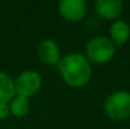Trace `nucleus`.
I'll return each instance as SVG.
<instances>
[{"mask_svg": "<svg viewBox=\"0 0 130 129\" xmlns=\"http://www.w3.org/2000/svg\"><path fill=\"white\" fill-rule=\"evenodd\" d=\"M104 111L112 120H126L130 118V91L118 90L104 100Z\"/></svg>", "mask_w": 130, "mask_h": 129, "instance_id": "obj_3", "label": "nucleus"}, {"mask_svg": "<svg viewBox=\"0 0 130 129\" xmlns=\"http://www.w3.org/2000/svg\"><path fill=\"white\" fill-rule=\"evenodd\" d=\"M93 8L99 17L114 22L123 13L124 4L121 0H96Z\"/></svg>", "mask_w": 130, "mask_h": 129, "instance_id": "obj_7", "label": "nucleus"}, {"mask_svg": "<svg viewBox=\"0 0 130 129\" xmlns=\"http://www.w3.org/2000/svg\"><path fill=\"white\" fill-rule=\"evenodd\" d=\"M57 70L63 81L71 87H82L87 85L92 76V65L85 54L70 52L61 57Z\"/></svg>", "mask_w": 130, "mask_h": 129, "instance_id": "obj_1", "label": "nucleus"}, {"mask_svg": "<svg viewBox=\"0 0 130 129\" xmlns=\"http://www.w3.org/2000/svg\"><path fill=\"white\" fill-rule=\"evenodd\" d=\"M110 39L115 46H123L129 41L130 38V25L126 20L116 19L111 23L110 29Z\"/></svg>", "mask_w": 130, "mask_h": 129, "instance_id": "obj_8", "label": "nucleus"}, {"mask_svg": "<svg viewBox=\"0 0 130 129\" xmlns=\"http://www.w3.org/2000/svg\"><path fill=\"white\" fill-rule=\"evenodd\" d=\"M87 3L85 0H61L58 3V11L67 22L77 23L87 15Z\"/></svg>", "mask_w": 130, "mask_h": 129, "instance_id": "obj_5", "label": "nucleus"}, {"mask_svg": "<svg viewBox=\"0 0 130 129\" xmlns=\"http://www.w3.org/2000/svg\"><path fill=\"white\" fill-rule=\"evenodd\" d=\"M116 46L107 36H95L85 47V56L91 63L104 65L111 61L115 56Z\"/></svg>", "mask_w": 130, "mask_h": 129, "instance_id": "obj_2", "label": "nucleus"}, {"mask_svg": "<svg viewBox=\"0 0 130 129\" xmlns=\"http://www.w3.org/2000/svg\"><path fill=\"white\" fill-rule=\"evenodd\" d=\"M10 115V108H9V103L5 101H0V120L6 119Z\"/></svg>", "mask_w": 130, "mask_h": 129, "instance_id": "obj_11", "label": "nucleus"}, {"mask_svg": "<svg viewBox=\"0 0 130 129\" xmlns=\"http://www.w3.org/2000/svg\"><path fill=\"white\" fill-rule=\"evenodd\" d=\"M37 57L48 66H57L61 61V48L58 43L51 38L42 39L37 46Z\"/></svg>", "mask_w": 130, "mask_h": 129, "instance_id": "obj_6", "label": "nucleus"}, {"mask_svg": "<svg viewBox=\"0 0 130 129\" xmlns=\"http://www.w3.org/2000/svg\"><path fill=\"white\" fill-rule=\"evenodd\" d=\"M14 85L17 95L29 99L41 90L42 76L34 70H24L14 79Z\"/></svg>", "mask_w": 130, "mask_h": 129, "instance_id": "obj_4", "label": "nucleus"}, {"mask_svg": "<svg viewBox=\"0 0 130 129\" xmlns=\"http://www.w3.org/2000/svg\"><path fill=\"white\" fill-rule=\"evenodd\" d=\"M15 95L14 79H11V76L5 71L0 70V101L9 103Z\"/></svg>", "mask_w": 130, "mask_h": 129, "instance_id": "obj_9", "label": "nucleus"}, {"mask_svg": "<svg viewBox=\"0 0 130 129\" xmlns=\"http://www.w3.org/2000/svg\"><path fill=\"white\" fill-rule=\"evenodd\" d=\"M9 108H10V114L11 115H14L17 118H24L30 111V103H29L28 97L15 95L9 101Z\"/></svg>", "mask_w": 130, "mask_h": 129, "instance_id": "obj_10", "label": "nucleus"}]
</instances>
